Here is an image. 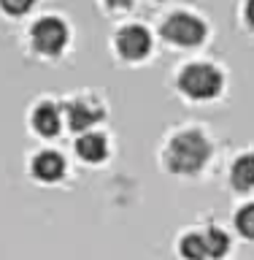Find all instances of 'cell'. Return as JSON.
Segmentation results:
<instances>
[{"label": "cell", "mask_w": 254, "mask_h": 260, "mask_svg": "<svg viewBox=\"0 0 254 260\" xmlns=\"http://www.w3.org/2000/svg\"><path fill=\"white\" fill-rule=\"evenodd\" d=\"M32 127L41 136H54L60 130V111H57V106L49 101L38 103L35 111H32Z\"/></svg>", "instance_id": "ba28073f"}, {"label": "cell", "mask_w": 254, "mask_h": 260, "mask_svg": "<svg viewBox=\"0 0 254 260\" xmlns=\"http://www.w3.org/2000/svg\"><path fill=\"white\" fill-rule=\"evenodd\" d=\"M178 252H182L184 260H206L208 249H206V239L200 233H187L182 244H178Z\"/></svg>", "instance_id": "8fae6325"}, {"label": "cell", "mask_w": 254, "mask_h": 260, "mask_svg": "<svg viewBox=\"0 0 254 260\" xmlns=\"http://www.w3.org/2000/svg\"><path fill=\"white\" fill-rule=\"evenodd\" d=\"M162 38L176 46H198L206 38V22L195 14L176 11L162 22Z\"/></svg>", "instance_id": "3957f363"}, {"label": "cell", "mask_w": 254, "mask_h": 260, "mask_svg": "<svg viewBox=\"0 0 254 260\" xmlns=\"http://www.w3.org/2000/svg\"><path fill=\"white\" fill-rule=\"evenodd\" d=\"M222 73L219 68L208 62H190L187 68L178 73V89L192 98V101H208V98H216L219 89H222Z\"/></svg>", "instance_id": "7a4b0ae2"}, {"label": "cell", "mask_w": 254, "mask_h": 260, "mask_svg": "<svg viewBox=\"0 0 254 260\" xmlns=\"http://www.w3.org/2000/svg\"><path fill=\"white\" fill-rule=\"evenodd\" d=\"M76 152L81 160L87 162H100L105 154H108V144H105V138L100 133H84L76 141Z\"/></svg>", "instance_id": "9c48e42d"}, {"label": "cell", "mask_w": 254, "mask_h": 260, "mask_svg": "<svg viewBox=\"0 0 254 260\" xmlns=\"http://www.w3.org/2000/svg\"><path fill=\"white\" fill-rule=\"evenodd\" d=\"M203 239H206L208 257H225L227 249H230V239H227V233L222 228H208V231L203 233Z\"/></svg>", "instance_id": "7c38bea8"}, {"label": "cell", "mask_w": 254, "mask_h": 260, "mask_svg": "<svg viewBox=\"0 0 254 260\" xmlns=\"http://www.w3.org/2000/svg\"><path fill=\"white\" fill-rule=\"evenodd\" d=\"M211 144L200 130H184L173 141L168 144L165 162L176 174H198V171L208 162Z\"/></svg>", "instance_id": "6da1fadb"}, {"label": "cell", "mask_w": 254, "mask_h": 260, "mask_svg": "<svg viewBox=\"0 0 254 260\" xmlns=\"http://www.w3.org/2000/svg\"><path fill=\"white\" fill-rule=\"evenodd\" d=\"M32 3H35V0H0V6H3V11L14 14V16H19V14H27L30 8H32Z\"/></svg>", "instance_id": "5bb4252c"}, {"label": "cell", "mask_w": 254, "mask_h": 260, "mask_svg": "<svg viewBox=\"0 0 254 260\" xmlns=\"http://www.w3.org/2000/svg\"><path fill=\"white\" fill-rule=\"evenodd\" d=\"M117 52L125 60H143L152 52V36L141 24H127L117 32Z\"/></svg>", "instance_id": "5b68a950"}, {"label": "cell", "mask_w": 254, "mask_h": 260, "mask_svg": "<svg viewBox=\"0 0 254 260\" xmlns=\"http://www.w3.org/2000/svg\"><path fill=\"white\" fill-rule=\"evenodd\" d=\"M230 182L235 190H251L254 187V154H243L233 162Z\"/></svg>", "instance_id": "30bf717a"}, {"label": "cell", "mask_w": 254, "mask_h": 260, "mask_svg": "<svg viewBox=\"0 0 254 260\" xmlns=\"http://www.w3.org/2000/svg\"><path fill=\"white\" fill-rule=\"evenodd\" d=\"M243 19H246L249 27L254 30V0H246V6H243Z\"/></svg>", "instance_id": "9a60e30c"}, {"label": "cell", "mask_w": 254, "mask_h": 260, "mask_svg": "<svg viewBox=\"0 0 254 260\" xmlns=\"http://www.w3.org/2000/svg\"><path fill=\"white\" fill-rule=\"evenodd\" d=\"M30 38H32L35 52L60 54L65 49V44H68V27H65L62 19H57V16H44V19H38L35 24H32Z\"/></svg>", "instance_id": "277c9868"}, {"label": "cell", "mask_w": 254, "mask_h": 260, "mask_svg": "<svg viewBox=\"0 0 254 260\" xmlns=\"http://www.w3.org/2000/svg\"><path fill=\"white\" fill-rule=\"evenodd\" d=\"M105 3H111V6H130V0H105Z\"/></svg>", "instance_id": "2e32d148"}, {"label": "cell", "mask_w": 254, "mask_h": 260, "mask_svg": "<svg viewBox=\"0 0 254 260\" xmlns=\"http://www.w3.org/2000/svg\"><path fill=\"white\" fill-rule=\"evenodd\" d=\"M65 117H68V127H70V130H76V133H84V130H89L97 119L103 117V111L97 109L92 101H84V98H79V101L65 103Z\"/></svg>", "instance_id": "8992f818"}, {"label": "cell", "mask_w": 254, "mask_h": 260, "mask_svg": "<svg viewBox=\"0 0 254 260\" xmlns=\"http://www.w3.org/2000/svg\"><path fill=\"white\" fill-rule=\"evenodd\" d=\"M235 225H238V231L246 236V239L254 241V203H246V206L235 214Z\"/></svg>", "instance_id": "4fadbf2b"}, {"label": "cell", "mask_w": 254, "mask_h": 260, "mask_svg": "<svg viewBox=\"0 0 254 260\" xmlns=\"http://www.w3.org/2000/svg\"><path fill=\"white\" fill-rule=\"evenodd\" d=\"M62 174H65V160L52 149L41 152L32 160V176L41 179V182H57V179H62Z\"/></svg>", "instance_id": "52a82bcc"}]
</instances>
